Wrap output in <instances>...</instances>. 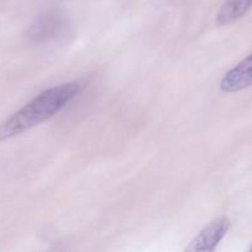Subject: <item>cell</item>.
Here are the masks:
<instances>
[{
    "mask_svg": "<svg viewBox=\"0 0 252 252\" xmlns=\"http://www.w3.org/2000/svg\"><path fill=\"white\" fill-rule=\"evenodd\" d=\"M81 90L79 81L52 86L34 96L31 101L0 123V142L32 129L61 112Z\"/></svg>",
    "mask_w": 252,
    "mask_h": 252,
    "instance_id": "cell-1",
    "label": "cell"
},
{
    "mask_svg": "<svg viewBox=\"0 0 252 252\" xmlns=\"http://www.w3.org/2000/svg\"><path fill=\"white\" fill-rule=\"evenodd\" d=\"M66 21L59 11L52 10L37 17L26 32L30 43L41 44L54 39L63 32Z\"/></svg>",
    "mask_w": 252,
    "mask_h": 252,
    "instance_id": "cell-2",
    "label": "cell"
},
{
    "mask_svg": "<svg viewBox=\"0 0 252 252\" xmlns=\"http://www.w3.org/2000/svg\"><path fill=\"white\" fill-rule=\"evenodd\" d=\"M230 228V220L226 217L214 219L204 226L198 235L189 243L186 251L189 252H212L217 249L220 241L225 238Z\"/></svg>",
    "mask_w": 252,
    "mask_h": 252,
    "instance_id": "cell-3",
    "label": "cell"
},
{
    "mask_svg": "<svg viewBox=\"0 0 252 252\" xmlns=\"http://www.w3.org/2000/svg\"><path fill=\"white\" fill-rule=\"evenodd\" d=\"M252 0H226L217 14V24L230 25L245 16L251 9Z\"/></svg>",
    "mask_w": 252,
    "mask_h": 252,
    "instance_id": "cell-5",
    "label": "cell"
},
{
    "mask_svg": "<svg viewBox=\"0 0 252 252\" xmlns=\"http://www.w3.org/2000/svg\"><path fill=\"white\" fill-rule=\"evenodd\" d=\"M252 56L249 54L238 65L231 68L220 81V90L224 93H238L251 85Z\"/></svg>",
    "mask_w": 252,
    "mask_h": 252,
    "instance_id": "cell-4",
    "label": "cell"
}]
</instances>
